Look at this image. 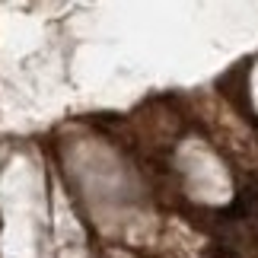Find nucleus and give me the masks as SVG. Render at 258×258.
<instances>
[{"label": "nucleus", "mask_w": 258, "mask_h": 258, "mask_svg": "<svg viewBox=\"0 0 258 258\" xmlns=\"http://www.w3.org/2000/svg\"><path fill=\"white\" fill-rule=\"evenodd\" d=\"M230 214H239V217L255 214L258 217V175H252L249 182H245V188H239V195H236Z\"/></svg>", "instance_id": "f257e3e1"}]
</instances>
